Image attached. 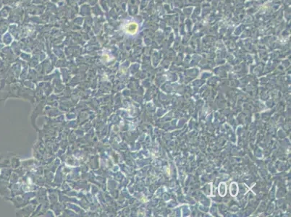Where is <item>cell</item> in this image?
I'll return each instance as SVG.
<instances>
[{
	"label": "cell",
	"mask_w": 291,
	"mask_h": 217,
	"mask_svg": "<svg viewBox=\"0 0 291 217\" xmlns=\"http://www.w3.org/2000/svg\"><path fill=\"white\" fill-rule=\"evenodd\" d=\"M138 24H137L136 23H130L129 24L127 25V26H126V32H127L128 33L133 35V34L136 33L137 31H138Z\"/></svg>",
	"instance_id": "obj_1"
}]
</instances>
